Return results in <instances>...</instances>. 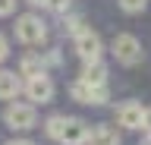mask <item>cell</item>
I'll use <instances>...</instances> for the list:
<instances>
[{
    "label": "cell",
    "instance_id": "cell-17",
    "mask_svg": "<svg viewBox=\"0 0 151 145\" xmlns=\"http://www.w3.org/2000/svg\"><path fill=\"white\" fill-rule=\"evenodd\" d=\"M16 10V0H0V16H13Z\"/></svg>",
    "mask_w": 151,
    "mask_h": 145
},
{
    "label": "cell",
    "instance_id": "cell-19",
    "mask_svg": "<svg viewBox=\"0 0 151 145\" xmlns=\"http://www.w3.org/2000/svg\"><path fill=\"white\" fill-rule=\"evenodd\" d=\"M142 129L145 136H151V107H145V114H142Z\"/></svg>",
    "mask_w": 151,
    "mask_h": 145
},
{
    "label": "cell",
    "instance_id": "cell-6",
    "mask_svg": "<svg viewBox=\"0 0 151 145\" xmlns=\"http://www.w3.org/2000/svg\"><path fill=\"white\" fill-rule=\"evenodd\" d=\"M91 126L85 123L82 117H66L63 120V133H60V145H85L88 142Z\"/></svg>",
    "mask_w": 151,
    "mask_h": 145
},
{
    "label": "cell",
    "instance_id": "cell-1",
    "mask_svg": "<svg viewBox=\"0 0 151 145\" xmlns=\"http://www.w3.org/2000/svg\"><path fill=\"white\" fill-rule=\"evenodd\" d=\"M3 123L9 129H19V133H25L32 126L38 123V110L32 104H22V101H9L6 110H3Z\"/></svg>",
    "mask_w": 151,
    "mask_h": 145
},
{
    "label": "cell",
    "instance_id": "cell-22",
    "mask_svg": "<svg viewBox=\"0 0 151 145\" xmlns=\"http://www.w3.org/2000/svg\"><path fill=\"white\" fill-rule=\"evenodd\" d=\"M25 3H32V6H44L47 0H25Z\"/></svg>",
    "mask_w": 151,
    "mask_h": 145
},
{
    "label": "cell",
    "instance_id": "cell-10",
    "mask_svg": "<svg viewBox=\"0 0 151 145\" xmlns=\"http://www.w3.org/2000/svg\"><path fill=\"white\" fill-rule=\"evenodd\" d=\"M22 92V79L13 69H0V101H16Z\"/></svg>",
    "mask_w": 151,
    "mask_h": 145
},
{
    "label": "cell",
    "instance_id": "cell-15",
    "mask_svg": "<svg viewBox=\"0 0 151 145\" xmlns=\"http://www.w3.org/2000/svg\"><path fill=\"white\" fill-rule=\"evenodd\" d=\"M116 3H120V10H123V13H142L148 0H116Z\"/></svg>",
    "mask_w": 151,
    "mask_h": 145
},
{
    "label": "cell",
    "instance_id": "cell-23",
    "mask_svg": "<svg viewBox=\"0 0 151 145\" xmlns=\"http://www.w3.org/2000/svg\"><path fill=\"white\" fill-rule=\"evenodd\" d=\"M139 145H151V136H145V139H142V142Z\"/></svg>",
    "mask_w": 151,
    "mask_h": 145
},
{
    "label": "cell",
    "instance_id": "cell-8",
    "mask_svg": "<svg viewBox=\"0 0 151 145\" xmlns=\"http://www.w3.org/2000/svg\"><path fill=\"white\" fill-rule=\"evenodd\" d=\"M142 114H145V107L139 101H123L116 107V123L123 129H142Z\"/></svg>",
    "mask_w": 151,
    "mask_h": 145
},
{
    "label": "cell",
    "instance_id": "cell-5",
    "mask_svg": "<svg viewBox=\"0 0 151 145\" xmlns=\"http://www.w3.org/2000/svg\"><path fill=\"white\" fill-rule=\"evenodd\" d=\"M76 54L82 57V63H98L101 60V54H104V41H101V35L98 32H82L79 38H76Z\"/></svg>",
    "mask_w": 151,
    "mask_h": 145
},
{
    "label": "cell",
    "instance_id": "cell-16",
    "mask_svg": "<svg viewBox=\"0 0 151 145\" xmlns=\"http://www.w3.org/2000/svg\"><path fill=\"white\" fill-rule=\"evenodd\" d=\"M69 3H73V0H47L44 6L50 13H60V16H66V13H69Z\"/></svg>",
    "mask_w": 151,
    "mask_h": 145
},
{
    "label": "cell",
    "instance_id": "cell-9",
    "mask_svg": "<svg viewBox=\"0 0 151 145\" xmlns=\"http://www.w3.org/2000/svg\"><path fill=\"white\" fill-rule=\"evenodd\" d=\"M79 82H85V85H91V88L107 85V63H104V60H98V63H85L82 73H79Z\"/></svg>",
    "mask_w": 151,
    "mask_h": 145
},
{
    "label": "cell",
    "instance_id": "cell-12",
    "mask_svg": "<svg viewBox=\"0 0 151 145\" xmlns=\"http://www.w3.org/2000/svg\"><path fill=\"white\" fill-rule=\"evenodd\" d=\"M44 73V60H41V54H25V57L19 60V79H35Z\"/></svg>",
    "mask_w": 151,
    "mask_h": 145
},
{
    "label": "cell",
    "instance_id": "cell-7",
    "mask_svg": "<svg viewBox=\"0 0 151 145\" xmlns=\"http://www.w3.org/2000/svg\"><path fill=\"white\" fill-rule=\"evenodd\" d=\"M69 98H73V101H79V104H107L110 92H107V85L91 88V85H85V82H79V79H76L73 85H69Z\"/></svg>",
    "mask_w": 151,
    "mask_h": 145
},
{
    "label": "cell",
    "instance_id": "cell-18",
    "mask_svg": "<svg viewBox=\"0 0 151 145\" xmlns=\"http://www.w3.org/2000/svg\"><path fill=\"white\" fill-rule=\"evenodd\" d=\"M41 60H44V66H57V63H60V50H50V54H47V57H41Z\"/></svg>",
    "mask_w": 151,
    "mask_h": 145
},
{
    "label": "cell",
    "instance_id": "cell-4",
    "mask_svg": "<svg viewBox=\"0 0 151 145\" xmlns=\"http://www.w3.org/2000/svg\"><path fill=\"white\" fill-rule=\"evenodd\" d=\"M22 92H25V98L32 101V107H35V104H47L57 88H54V79L47 76V73H41V76H35V79H25V82H22Z\"/></svg>",
    "mask_w": 151,
    "mask_h": 145
},
{
    "label": "cell",
    "instance_id": "cell-11",
    "mask_svg": "<svg viewBox=\"0 0 151 145\" xmlns=\"http://www.w3.org/2000/svg\"><path fill=\"white\" fill-rule=\"evenodd\" d=\"M88 145H120V133L113 129V126H91V133H88Z\"/></svg>",
    "mask_w": 151,
    "mask_h": 145
},
{
    "label": "cell",
    "instance_id": "cell-14",
    "mask_svg": "<svg viewBox=\"0 0 151 145\" xmlns=\"http://www.w3.org/2000/svg\"><path fill=\"white\" fill-rule=\"evenodd\" d=\"M63 120H66L63 114H50V117L44 120V136H47V139L60 142V133H63Z\"/></svg>",
    "mask_w": 151,
    "mask_h": 145
},
{
    "label": "cell",
    "instance_id": "cell-21",
    "mask_svg": "<svg viewBox=\"0 0 151 145\" xmlns=\"http://www.w3.org/2000/svg\"><path fill=\"white\" fill-rule=\"evenodd\" d=\"M3 145H35V142H28V139H9V142H3Z\"/></svg>",
    "mask_w": 151,
    "mask_h": 145
},
{
    "label": "cell",
    "instance_id": "cell-2",
    "mask_svg": "<svg viewBox=\"0 0 151 145\" xmlns=\"http://www.w3.org/2000/svg\"><path fill=\"white\" fill-rule=\"evenodd\" d=\"M16 38L22 41V44H41V41L47 38L44 19H41V16H35V13L19 16V19H16Z\"/></svg>",
    "mask_w": 151,
    "mask_h": 145
},
{
    "label": "cell",
    "instance_id": "cell-3",
    "mask_svg": "<svg viewBox=\"0 0 151 145\" xmlns=\"http://www.w3.org/2000/svg\"><path fill=\"white\" fill-rule=\"evenodd\" d=\"M113 57H116V63H123V66H135L142 60V44L135 35H129V32H123V35H116L110 44Z\"/></svg>",
    "mask_w": 151,
    "mask_h": 145
},
{
    "label": "cell",
    "instance_id": "cell-20",
    "mask_svg": "<svg viewBox=\"0 0 151 145\" xmlns=\"http://www.w3.org/2000/svg\"><path fill=\"white\" fill-rule=\"evenodd\" d=\"M9 57V41H6V35H0V63Z\"/></svg>",
    "mask_w": 151,
    "mask_h": 145
},
{
    "label": "cell",
    "instance_id": "cell-13",
    "mask_svg": "<svg viewBox=\"0 0 151 145\" xmlns=\"http://www.w3.org/2000/svg\"><path fill=\"white\" fill-rule=\"evenodd\" d=\"M63 32L73 35V38H79L82 32H88V25H85V19L79 16V13H66L63 16Z\"/></svg>",
    "mask_w": 151,
    "mask_h": 145
}]
</instances>
